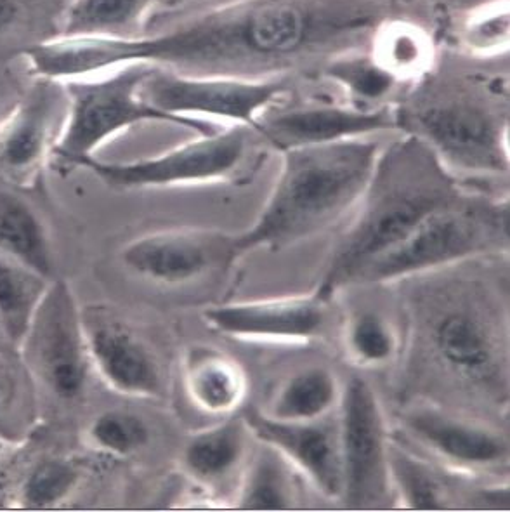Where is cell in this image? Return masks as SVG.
<instances>
[{
	"instance_id": "cell-21",
	"label": "cell",
	"mask_w": 510,
	"mask_h": 512,
	"mask_svg": "<svg viewBox=\"0 0 510 512\" xmlns=\"http://www.w3.org/2000/svg\"><path fill=\"white\" fill-rule=\"evenodd\" d=\"M0 250L54 278L53 249L42 217L28 200L6 186H0Z\"/></svg>"
},
{
	"instance_id": "cell-9",
	"label": "cell",
	"mask_w": 510,
	"mask_h": 512,
	"mask_svg": "<svg viewBox=\"0 0 510 512\" xmlns=\"http://www.w3.org/2000/svg\"><path fill=\"white\" fill-rule=\"evenodd\" d=\"M28 372L54 398L77 400L91 375L82 308L70 283L53 278L18 349Z\"/></svg>"
},
{
	"instance_id": "cell-2",
	"label": "cell",
	"mask_w": 510,
	"mask_h": 512,
	"mask_svg": "<svg viewBox=\"0 0 510 512\" xmlns=\"http://www.w3.org/2000/svg\"><path fill=\"white\" fill-rule=\"evenodd\" d=\"M460 179L441 164L438 155L412 134L380 153L361 211L340 237L323 271L318 292L334 299L337 290L354 285L373 259L403 242L425 217L464 197Z\"/></svg>"
},
{
	"instance_id": "cell-24",
	"label": "cell",
	"mask_w": 510,
	"mask_h": 512,
	"mask_svg": "<svg viewBox=\"0 0 510 512\" xmlns=\"http://www.w3.org/2000/svg\"><path fill=\"white\" fill-rule=\"evenodd\" d=\"M372 56L394 79H419L431 70L434 46L429 33L410 21H382L372 35Z\"/></svg>"
},
{
	"instance_id": "cell-29",
	"label": "cell",
	"mask_w": 510,
	"mask_h": 512,
	"mask_svg": "<svg viewBox=\"0 0 510 512\" xmlns=\"http://www.w3.org/2000/svg\"><path fill=\"white\" fill-rule=\"evenodd\" d=\"M82 481L80 467L70 459H40L21 481L18 506L30 511L53 509L72 497Z\"/></svg>"
},
{
	"instance_id": "cell-20",
	"label": "cell",
	"mask_w": 510,
	"mask_h": 512,
	"mask_svg": "<svg viewBox=\"0 0 510 512\" xmlns=\"http://www.w3.org/2000/svg\"><path fill=\"white\" fill-rule=\"evenodd\" d=\"M250 436L242 415L191 436L181 453L184 473L202 485L223 483L247 457Z\"/></svg>"
},
{
	"instance_id": "cell-25",
	"label": "cell",
	"mask_w": 510,
	"mask_h": 512,
	"mask_svg": "<svg viewBox=\"0 0 510 512\" xmlns=\"http://www.w3.org/2000/svg\"><path fill=\"white\" fill-rule=\"evenodd\" d=\"M261 445L243 474L236 507L245 511L292 509L297 502V488L290 464L275 448Z\"/></svg>"
},
{
	"instance_id": "cell-30",
	"label": "cell",
	"mask_w": 510,
	"mask_h": 512,
	"mask_svg": "<svg viewBox=\"0 0 510 512\" xmlns=\"http://www.w3.org/2000/svg\"><path fill=\"white\" fill-rule=\"evenodd\" d=\"M85 441L96 452L129 457L148 445L150 427L132 412L108 410L92 419L85 429Z\"/></svg>"
},
{
	"instance_id": "cell-17",
	"label": "cell",
	"mask_w": 510,
	"mask_h": 512,
	"mask_svg": "<svg viewBox=\"0 0 510 512\" xmlns=\"http://www.w3.org/2000/svg\"><path fill=\"white\" fill-rule=\"evenodd\" d=\"M255 440L266 443L299 467L314 488L327 499H342V460H340L339 422H282L249 408L242 415Z\"/></svg>"
},
{
	"instance_id": "cell-10",
	"label": "cell",
	"mask_w": 510,
	"mask_h": 512,
	"mask_svg": "<svg viewBox=\"0 0 510 512\" xmlns=\"http://www.w3.org/2000/svg\"><path fill=\"white\" fill-rule=\"evenodd\" d=\"M290 91L285 80L195 77L153 68L141 86L143 98L176 117H217L254 129L262 113Z\"/></svg>"
},
{
	"instance_id": "cell-4",
	"label": "cell",
	"mask_w": 510,
	"mask_h": 512,
	"mask_svg": "<svg viewBox=\"0 0 510 512\" xmlns=\"http://www.w3.org/2000/svg\"><path fill=\"white\" fill-rule=\"evenodd\" d=\"M419 297L417 342L460 388L495 403L509 398L507 316L478 285L446 283Z\"/></svg>"
},
{
	"instance_id": "cell-19",
	"label": "cell",
	"mask_w": 510,
	"mask_h": 512,
	"mask_svg": "<svg viewBox=\"0 0 510 512\" xmlns=\"http://www.w3.org/2000/svg\"><path fill=\"white\" fill-rule=\"evenodd\" d=\"M183 382L191 403L214 417L235 414L249 394V375L242 363L212 346L186 351Z\"/></svg>"
},
{
	"instance_id": "cell-37",
	"label": "cell",
	"mask_w": 510,
	"mask_h": 512,
	"mask_svg": "<svg viewBox=\"0 0 510 512\" xmlns=\"http://www.w3.org/2000/svg\"><path fill=\"white\" fill-rule=\"evenodd\" d=\"M11 448V443L9 441L4 440V438H0V459L6 455L7 450Z\"/></svg>"
},
{
	"instance_id": "cell-23",
	"label": "cell",
	"mask_w": 510,
	"mask_h": 512,
	"mask_svg": "<svg viewBox=\"0 0 510 512\" xmlns=\"http://www.w3.org/2000/svg\"><path fill=\"white\" fill-rule=\"evenodd\" d=\"M339 398V382L332 370L304 368L283 382L264 414L282 422L320 421L332 412Z\"/></svg>"
},
{
	"instance_id": "cell-22",
	"label": "cell",
	"mask_w": 510,
	"mask_h": 512,
	"mask_svg": "<svg viewBox=\"0 0 510 512\" xmlns=\"http://www.w3.org/2000/svg\"><path fill=\"white\" fill-rule=\"evenodd\" d=\"M160 0H72L63 14L65 37H138Z\"/></svg>"
},
{
	"instance_id": "cell-14",
	"label": "cell",
	"mask_w": 510,
	"mask_h": 512,
	"mask_svg": "<svg viewBox=\"0 0 510 512\" xmlns=\"http://www.w3.org/2000/svg\"><path fill=\"white\" fill-rule=\"evenodd\" d=\"M82 318L92 372L106 388L143 400L164 394L157 356L127 323L99 308L82 309Z\"/></svg>"
},
{
	"instance_id": "cell-27",
	"label": "cell",
	"mask_w": 510,
	"mask_h": 512,
	"mask_svg": "<svg viewBox=\"0 0 510 512\" xmlns=\"http://www.w3.org/2000/svg\"><path fill=\"white\" fill-rule=\"evenodd\" d=\"M389 485L394 486L399 502L413 511H441L446 507L445 486L429 464L406 450L398 441L387 445Z\"/></svg>"
},
{
	"instance_id": "cell-28",
	"label": "cell",
	"mask_w": 510,
	"mask_h": 512,
	"mask_svg": "<svg viewBox=\"0 0 510 512\" xmlns=\"http://www.w3.org/2000/svg\"><path fill=\"white\" fill-rule=\"evenodd\" d=\"M328 79L344 87L354 108L372 110L379 108L398 80L373 60L372 54L347 53L337 56L325 65Z\"/></svg>"
},
{
	"instance_id": "cell-13",
	"label": "cell",
	"mask_w": 510,
	"mask_h": 512,
	"mask_svg": "<svg viewBox=\"0 0 510 512\" xmlns=\"http://www.w3.org/2000/svg\"><path fill=\"white\" fill-rule=\"evenodd\" d=\"M65 84L37 77L13 112L0 124V176L30 184L39 176L66 117Z\"/></svg>"
},
{
	"instance_id": "cell-12",
	"label": "cell",
	"mask_w": 510,
	"mask_h": 512,
	"mask_svg": "<svg viewBox=\"0 0 510 512\" xmlns=\"http://www.w3.org/2000/svg\"><path fill=\"white\" fill-rule=\"evenodd\" d=\"M235 235L207 228H172L134 238L120 250L127 270L151 282H190L236 263Z\"/></svg>"
},
{
	"instance_id": "cell-36",
	"label": "cell",
	"mask_w": 510,
	"mask_h": 512,
	"mask_svg": "<svg viewBox=\"0 0 510 512\" xmlns=\"http://www.w3.org/2000/svg\"><path fill=\"white\" fill-rule=\"evenodd\" d=\"M13 393V382L4 368L0 367V407H4Z\"/></svg>"
},
{
	"instance_id": "cell-3",
	"label": "cell",
	"mask_w": 510,
	"mask_h": 512,
	"mask_svg": "<svg viewBox=\"0 0 510 512\" xmlns=\"http://www.w3.org/2000/svg\"><path fill=\"white\" fill-rule=\"evenodd\" d=\"M282 155V171L257 221L235 235V261L250 250L280 252L339 221L367 188L379 145L346 139Z\"/></svg>"
},
{
	"instance_id": "cell-32",
	"label": "cell",
	"mask_w": 510,
	"mask_h": 512,
	"mask_svg": "<svg viewBox=\"0 0 510 512\" xmlns=\"http://www.w3.org/2000/svg\"><path fill=\"white\" fill-rule=\"evenodd\" d=\"M460 42L467 53L490 58L507 53L510 44L509 0H495L465 18Z\"/></svg>"
},
{
	"instance_id": "cell-6",
	"label": "cell",
	"mask_w": 510,
	"mask_h": 512,
	"mask_svg": "<svg viewBox=\"0 0 510 512\" xmlns=\"http://www.w3.org/2000/svg\"><path fill=\"white\" fill-rule=\"evenodd\" d=\"M509 242V200L467 191L455 204L425 217L403 242L373 259L358 273L354 285L394 282L469 257L507 252Z\"/></svg>"
},
{
	"instance_id": "cell-26",
	"label": "cell",
	"mask_w": 510,
	"mask_h": 512,
	"mask_svg": "<svg viewBox=\"0 0 510 512\" xmlns=\"http://www.w3.org/2000/svg\"><path fill=\"white\" fill-rule=\"evenodd\" d=\"M51 280L0 250V323L18 349Z\"/></svg>"
},
{
	"instance_id": "cell-8",
	"label": "cell",
	"mask_w": 510,
	"mask_h": 512,
	"mask_svg": "<svg viewBox=\"0 0 510 512\" xmlns=\"http://www.w3.org/2000/svg\"><path fill=\"white\" fill-rule=\"evenodd\" d=\"M257 132L247 125L200 136L158 157L134 162H105L96 157L79 160L73 169H84L115 190L165 188L179 184L209 183L236 178L249 162Z\"/></svg>"
},
{
	"instance_id": "cell-5",
	"label": "cell",
	"mask_w": 510,
	"mask_h": 512,
	"mask_svg": "<svg viewBox=\"0 0 510 512\" xmlns=\"http://www.w3.org/2000/svg\"><path fill=\"white\" fill-rule=\"evenodd\" d=\"M398 129L424 141L453 176L509 171V115L476 87H436L396 108Z\"/></svg>"
},
{
	"instance_id": "cell-31",
	"label": "cell",
	"mask_w": 510,
	"mask_h": 512,
	"mask_svg": "<svg viewBox=\"0 0 510 512\" xmlns=\"http://www.w3.org/2000/svg\"><path fill=\"white\" fill-rule=\"evenodd\" d=\"M346 351L360 367H382L398 351L393 325L373 311H361L347 322Z\"/></svg>"
},
{
	"instance_id": "cell-15",
	"label": "cell",
	"mask_w": 510,
	"mask_h": 512,
	"mask_svg": "<svg viewBox=\"0 0 510 512\" xmlns=\"http://www.w3.org/2000/svg\"><path fill=\"white\" fill-rule=\"evenodd\" d=\"M334 299L309 296L233 302L203 313L210 329L243 341L308 342L325 334Z\"/></svg>"
},
{
	"instance_id": "cell-34",
	"label": "cell",
	"mask_w": 510,
	"mask_h": 512,
	"mask_svg": "<svg viewBox=\"0 0 510 512\" xmlns=\"http://www.w3.org/2000/svg\"><path fill=\"white\" fill-rule=\"evenodd\" d=\"M479 502H484L486 507L491 509H509V486H498V488H484L481 492Z\"/></svg>"
},
{
	"instance_id": "cell-1",
	"label": "cell",
	"mask_w": 510,
	"mask_h": 512,
	"mask_svg": "<svg viewBox=\"0 0 510 512\" xmlns=\"http://www.w3.org/2000/svg\"><path fill=\"white\" fill-rule=\"evenodd\" d=\"M384 14L380 0H233L157 35H59L23 56L35 77L59 82L127 65L195 77L275 79L358 51L386 21Z\"/></svg>"
},
{
	"instance_id": "cell-18",
	"label": "cell",
	"mask_w": 510,
	"mask_h": 512,
	"mask_svg": "<svg viewBox=\"0 0 510 512\" xmlns=\"http://www.w3.org/2000/svg\"><path fill=\"white\" fill-rule=\"evenodd\" d=\"M401 424L413 440L458 469L497 467L509 460L505 434L436 408H412Z\"/></svg>"
},
{
	"instance_id": "cell-7",
	"label": "cell",
	"mask_w": 510,
	"mask_h": 512,
	"mask_svg": "<svg viewBox=\"0 0 510 512\" xmlns=\"http://www.w3.org/2000/svg\"><path fill=\"white\" fill-rule=\"evenodd\" d=\"M155 66L127 65L87 79L66 80V117L54 143L53 155L65 167L94 157L101 146L129 127L143 122H169L200 136L216 134L212 122L176 117L150 105L141 94Z\"/></svg>"
},
{
	"instance_id": "cell-11",
	"label": "cell",
	"mask_w": 510,
	"mask_h": 512,
	"mask_svg": "<svg viewBox=\"0 0 510 512\" xmlns=\"http://www.w3.org/2000/svg\"><path fill=\"white\" fill-rule=\"evenodd\" d=\"M339 421L340 460H342V499L349 506L367 507L386 497V422L377 394L361 377L347 382L342 393Z\"/></svg>"
},
{
	"instance_id": "cell-33",
	"label": "cell",
	"mask_w": 510,
	"mask_h": 512,
	"mask_svg": "<svg viewBox=\"0 0 510 512\" xmlns=\"http://www.w3.org/2000/svg\"><path fill=\"white\" fill-rule=\"evenodd\" d=\"M25 0H0V35L16 25L23 13Z\"/></svg>"
},
{
	"instance_id": "cell-16",
	"label": "cell",
	"mask_w": 510,
	"mask_h": 512,
	"mask_svg": "<svg viewBox=\"0 0 510 512\" xmlns=\"http://www.w3.org/2000/svg\"><path fill=\"white\" fill-rule=\"evenodd\" d=\"M393 129H398L396 108L387 105L372 110L332 105L299 106L276 113L266 110L254 127L264 141L280 151L327 145Z\"/></svg>"
},
{
	"instance_id": "cell-35",
	"label": "cell",
	"mask_w": 510,
	"mask_h": 512,
	"mask_svg": "<svg viewBox=\"0 0 510 512\" xmlns=\"http://www.w3.org/2000/svg\"><path fill=\"white\" fill-rule=\"evenodd\" d=\"M13 355H18V346L11 341V337L0 323V358H9Z\"/></svg>"
}]
</instances>
